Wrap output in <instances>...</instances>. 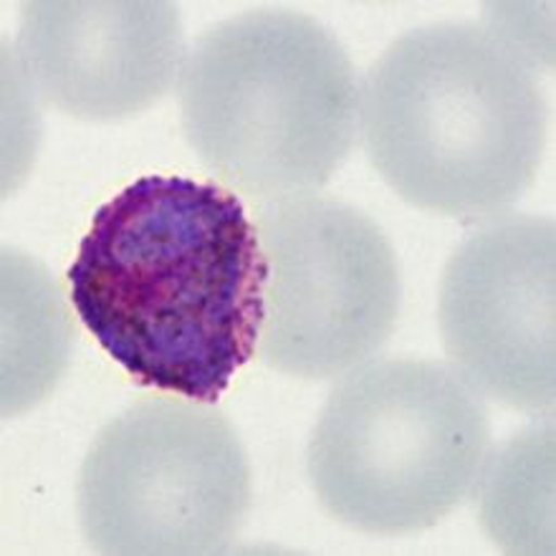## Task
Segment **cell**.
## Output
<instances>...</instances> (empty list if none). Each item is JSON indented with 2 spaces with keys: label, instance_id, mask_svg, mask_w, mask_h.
Masks as SVG:
<instances>
[{
  "label": "cell",
  "instance_id": "2",
  "mask_svg": "<svg viewBox=\"0 0 556 556\" xmlns=\"http://www.w3.org/2000/svg\"><path fill=\"white\" fill-rule=\"evenodd\" d=\"M542 61L493 23L440 21L397 36L359 84V139L407 205L504 215L544 162Z\"/></svg>",
  "mask_w": 556,
  "mask_h": 556
},
{
  "label": "cell",
  "instance_id": "3",
  "mask_svg": "<svg viewBox=\"0 0 556 556\" xmlns=\"http://www.w3.org/2000/svg\"><path fill=\"white\" fill-rule=\"evenodd\" d=\"M182 132L253 203L321 192L359 137V79L319 18L261 5L205 28L177 79Z\"/></svg>",
  "mask_w": 556,
  "mask_h": 556
},
{
  "label": "cell",
  "instance_id": "1",
  "mask_svg": "<svg viewBox=\"0 0 556 556\" xmlns=\"http://www.w3.org/2000/svg\"><path fill=\"white\" fill-rule=\"evenodd\" d=\"M266 276L241 198L180 175L99 207L68 268L84 327L137 384L211 405L258 352Z\"/></svg>",
  "mask_w": 556,
  "mask_h": 556
},
{
  "label": "cell",
  "instance_id": "5",
  "mask_svg": "<svg viewBox=\"0 0 556 556\" xmlns=\"http://www.w3.org/2000/svg\"><path fill=\"white\" fill-rule=\"evenodd\" d=\"M251 463L230 417L198 400H144L91 440L76 483L89 549L205 556L233 546L251 508Z\"/></svg>",
  "mask_w": 556,
  "mask_h": 556
},
{
  "label": "cell",
  "instance_id": "6",
  "mask_svg": "<svg viewBox=\"0 0 556 556\" xmlns=\"http://www.w3.org/2000/svg\"><path fill=\"white\" fill-rule=\"evenodd\" d=\"M268 276L258 354L276 372L334 380L392 337L403 281L384 230L334 195L256 205Z\"/></svg>",
  "mask_w": 556,
  "mask_h": 556
},
{
  "label": "cell",
  "instance_id": "4",
  "mask_svg": "<svg viewBox=\"0 0 556 556\" xmlns=\"http://www.w3.org/2000/svg\"><path fill=\"white\" fill-rule=\"evenodd\" d=\"M493 445L485 397L438 359H377L329 392L308 438L324 511L372 536L438 527L470 493Z\"/></svg>",
  "mask_w": 556,
  "mask_h": 556
},
{
  "label": "cell",
  "instance_id": "9",
  "mask_svg": "<svg viewBox=\"0 0 556 556\" xmlns=\"http://www.w3.org/2000/svg\"><path fill=\"white\" fill-rule=\"evenodd\" d=\"M478 516L493 542L511 554H554V422L542 417L489 453Z\"/></svg>",
  "mask_w": 556,
  "mask_h": 556
},
{
  "label": "cell",
  "instance_id": "8",
  "mask_svg": "<svg viewBox=\"0 0 556 556\" xmlns=\"http://www.w3.org/2000/svg\"><path fill=\"white\" fill-rule=\"evenodd\" d=\"M18 66L43 104L84 122L142 114L177 87L188 43L165 0H46L21 8Z\"/></svg>",
  "mask_w": 556,
  "mask_h": 556
},
{
  "label": "cell",
  "instance_id": "7",
  "mask_svg": "<svg viewBox=\"0 0 556 556\" xmlns=\"http://www.w3.org/2000/svg\"><path fill=\"white\" fill-rule=\"evenodd\" d=\"M554 220L493 215L440 278L438 327L447 365L478 395L544 415L556 400Z\"/></svg>",
  "mask_w": 556,
  "mask_h": 556
}]
</instances>
